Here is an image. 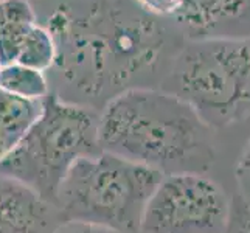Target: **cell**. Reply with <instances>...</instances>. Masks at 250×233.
Instances as JSON below:
<instances>
[{"instance_id":"obj_1","label":"cell","mask_w":250,"mask_h":233,"mask_svg":"<svg viewBox=\"0 0 250 233\" xmlns=\"http://www.w3.org/2000/svg\"><path fill=\"white\" fill-rule=\"evenodd\" d=\"M45 28L56 45L55 93L98 112L125 90L160 87L185 44L174 21L134 0H65Z\"/></svg>"},{"instance_id":"obj_2","label":"cell","mask_w":250,"mask_h":233,"mask_svg":"<svg viewBox=\"0 0 250 233\" xmlns=\"http://www.w3.org/2000/svg\"><path fill=\"white\" fill-rule=\"evenodd\" d=\"M101 149L160 171L205 174L216 160V131L185 101L162 89L135 87L100 110Z\"/></svg>"},{"instance_id":"obj_3","label":"cell","mask_w":250,"mask_h":233,"mask_svg":"<svg viewBox=\"0 0 250 233\" xmlns=\"http://www.w3.org/2000/svg\"><path fill=\"white\" fill-rule=\"evenodd\" d=\"M214 131L250 118V38L185 41L160 84Z\"/></svg>"},{"instance_id":"obj_4","label":"cell","mask_w":250,"mask_h":233,"mask_svg":"<svg viewBox=\"0 0 250 233\" xmlns=\"http://www.w3.org/2000/svg\"><path fill=\"white\" fill-rule=\"evenodd\" d=\"M98 123V110L50 92L23 140L0 162V174L19 180L56 205L58 188L75 162L103 152Z\"/></svg>"},{"instance_id":"obj_5","label":"cell","mask_w":250,"mask_h":233,"mask_svg":"<svg viewBox=\"0 0 250 233\" xmlns=\"http://www.w3.org/2000/svg\"><path fill=\"white\" fill-rule=\"evenodd\" d=\"M162 179L157 169L103 151L75 162L58 188L56 207L65 221L137 233Z\"/></svg>"},{"instance_id":"obj_6","label":"cell","mask_w":250,"mask_h":233,"mask_svg":"<svg viewBox=\"0 0 250 233\" xmlns=\"http://www.w3.org/2000/svg\"><path fill=\"white\" fill-rule=\"evenodd\" d=\"M231 199L216 180L196 172L163 176L145 207L140 233H227Z\"/></svg>"},{"instance_id":"obj_7","label":"cell","mask_w":250,"mask_h":233,"mask_svg":"<svg viewBox=\"0 0 250 233\" xmlns=\"http://www.w3.org/2000/svg\"><path fill=\"white\" fill-rule=\"evenodd\" d=\"M172 21L185 41L250 38V0H185Z\"/></svg>"},{"instance_id":"obj_8","label":"cell","mask_w":250,"mask_h":233,"mask_svg":"<svg viewBox=\"0 0 250 233\" xmlns=\"http://www.w3.org/2000/svg\"><path fill=\"white\" fill-rule=\"evenodd\" d=\"M65 219L33 188L0 174V233H53Z\"/></svg>"},{"instance_id":"obj_9","label":"cell","mask_w":250,"mask_h":233,"mask_svg":"<svg viewBox=\"0 0 250 233\" xmlns=\"http://www.w3.org/2000/svg\"><path fill=\"white\" fill-rule=\"evenodd\" d=\"M42 100L21 98L0 89V162L17 148L38 120Z\"/></svg>"},{"instance_id":"obj_10","label":"cell","mask_w":250,"mask_h":233,"mask_svg":"<svg viewBox=\"0 0 250 233\" xmlns=\"http://www.w3.org/2000/svg\"><path fill=\"white\" fill-rule=\"evenodd\" d=\"M0 89L27 100H42L50 93L45 73L21 64L0 67Z\"/></svg>"},{"instance_id":"obj_11","label":"cell","mask_w":250,"mask_h":233,"mask_svg":"<svg viewBox=\"0 0 250 233\" xmlns=\"http://www.w3.org/2000/svg\"><path fill=\"white\" fill-rule=\"evenodd\" d=\"M56 59V45L51 33L42 25H33L25 36L16 64L39 72L50 70Z\"/></svg>"},{"instance_id":"obj_12","label":"cell","mask_w":250,"mask_h":233,"mask_svg":"<svg viewBox=\"0 0 250 233\" xmlns=\"http://www.w3.org/2000/svg\"><path fill=\"white\" fill-rule=\"evenodd\" d=\"M38 23L30 0H0V39L22 34Z\"/></svg>"},{"instance_id":"obj_13","label":"cell","mask_w":250,"mask_h":233,"mask_svg":"<svg viewBox=\"0 0 250 233\" xmlns=\"http://www.w3.org/2000/svg\"><path fill=\"white\" fill-rule=\"evenodd\" d=\"M235 180L238 188L236 199L250 209V137L247 139L235 165Z\"/></svg>"},{"instance_id":"obj_14","label":"cell","mask_w":250,"mask_h":233,"mask_svg":"<svg viewBox=\"0 0 250 233\" xmlns=\"http://www.w3.org/2000/svg\"><path fill=\"white\" fill-rule=\"evenodd\" d=\"M134 2L152 16L172 19L185 0H134Z\"/></svg>"},{"instance_id":"obj_15","label":"cell","mask_w":250,"mask_h":233,"mask_svg":"<svg viewBox=\"0 0 250 233\" xmlns=\"http://www.w3.org/2000/svg\"><path fill=\"white\" fill-rule=\"evenodd\" d=\"M227 233H250V209L238 199L231 201V216Z\"/></svg>"},{"instance_id":"obj_16","label":"cell","mask_w":250,"mask_h":233,"mask_svg":"<svg viewBox=\"0 0 250 233\" xmlns=\"http://www.w3.org/2000/svg\"><path fill=\"white\" fill-rule=\"evenodd\" d=\"M53 233H122L118 230L103 227L98 224L83 221H64L53 230Z\"/></svg>"}]
</instances>
